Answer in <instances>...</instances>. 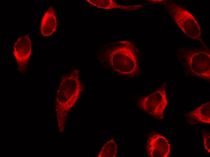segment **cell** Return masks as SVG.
Here are the masks:
<instances>
[{
    "mask_svg": "<svg viewBox=\"0 0 210 157\" xmlns=\"http://www.w3.org/2000/svg\"><path fill=\"white\" fill-rule=\"evenodd\" d=\"M204 146L207 151L210 153V132H204L202 134Z\"/></svg>",
    "mask_w": 210,
    "mask_h": 157,
    "instance_id": "7c38bea8",
    "label": "cell"
},
{
    "mask_svg": "<svg viewBox=\"0 0 210 157\" xmlns=\"http://www.w3.org/2000/svg\"><path fill=\"white\" fill-rule=\"evenodd\" d=\"M168 7L171 16L184 33L191 38L199 39L200 27L192 15L187 10L172 2Z\"/></svg>",
    "mask_w": 210,
    "mask_h": 157,
    "instance_id": "3957f363",
    "label": "cell"
},
{
    "mask_svg": "<svg viewBox=\"0 0 210 157\" xmlns=\"http://www.w3.org/2000/svg\"><path fill=\"white\" fill-rule=\"evenodd\" d=\"M187 116L199 122L209 124L210 102L203 104L196 109L189 112Z\"/></svg>",
    "mask_w": 210,
    "mask_h": 157,
    "instance_id": "9c48e42d",
    "label": "cell"
},
{
    "mask_svg": "<svg viewBox=\"0 0 210 157\" xmlns=\"http://www.w3.org/2000/svg\"><path fill=\"white\" fill-rule=\"evenodd\" d=\"M117 152V145L113 139H111L104 145L97 157H115Z\"/></svg>",
    "mask_w": 210,
    "mask_h": 157,
    "instance_id": "30bf717a",
    "label": "cell"
},
{
    "mask_svg": "<svg viewBox=\"0 0 210 157\" xmlns=\"http://www.w3.org/2000/svg\"><path fill=\"white\" fill-rule=\"evenodd\" d=\"M146 149L149 157H168L170 153L171 145L166 137L154 133L148 137Z\"/></svg>",
    "mask_w": 210,
    "mask_h": 157,
    "instance_id": "52a82bcc",
    "label": "cell"
},
{
    "mask_svg": "<svg viewBox=\"0 0 210 157\" xmlns=\"http://www.w3.org/2000/svg\"><path fill=\"white\" fill-rule=\"evenodd\" d=\"M88 2L93 5L106 9L118 8V5L111 0H87Z\"/></svg>",
    "mask_w": 210,
    "mask_h": 157,
    "instance_id": "8fae6325",
    "label": "cell"
},
{
    "mask_svg": "<svg viewBox=\"0 0 210 157\" xmlns=\"http://www.w3.org/2000/svg\"><path fill=\"white\" fill-rule=\"evenodd\" d=\"M57 22L54 10L49 8L43 17L41 24L40 31L44 37L50 36L56 30Z\"/></svg>",
    "mask_w": 210,
    "mask_h": 157,
    "instance_id": "ba28073f",
    "label": "cell"
},
{
    "mask_svg": "<svg viewBox=\"0 0 210 157\" xmlns=\"http://www.w3.org/2000/svg\"><path fill=\"white\" fill-rule=\"evenodd\" d=\"M137 51L131 43L118 44L107 53L109 64L120 76L128 78L138 77L140 70Z\"/></svg>",
    "mask_w": 210,
    "mask_h": 157,
    "instance_id": "6da1fadb",
    "label": "cell"
},
{
    "mask_svg": "<svg viewBox=\"0 0 210 157\" xmlns=\"http://www.w3.org/2000/svg\"><path fill=\"white\" fill-rule=\"evenodd\" d=\"M32 51V44L27 35L18 39L13 47V53L17 62L19 70L25 73Z\"/></svg>",
    "mask_w": 210,
    "mask_h": 157,
    "instance_id": "8992f818",
    "label": "cell"
},
{
    "mask_svg": "<svg viewBox=\"0 0 210 157\" xmlns=\"http://www.w3.org/2000/svg\"><path fill=\"white\" fill-rule=\"evenodd\" d=\"M186 57L191 74L195 77L209 81V52L206 50L189 51Z\"/></svg>",
    "mask_w": 210,
    "mask_h": 157,
    "instance_id": "277c9868",
    "label": "cell"
},
{
    "mask_svg": "<svg viewBox=\"0 0 210 157\" xmlns=\"http://www.w3.org/2000/svg\"><path fill=\"white\" fill-rule=\"evenodd\" d=\"M79 72L75 69L62 77L57 97V111H68L77 101L83 88L79 78Z\"/></svg>",
    "mask_w": 210,
    "mask_h": 157,
    "instance_id": "7a4b0ae2",
    "label": "cell"
},
{
    "mask_svg": "<svg viewBox=\"0 0 210 157\" xmlns=\"http://www.w3.org/2000/svg\"><path fill=\"white\" fill-rule=\"evenodd\" d=\"M168 104L165 89L161 88L143 98L141 104L142 109L156 119L161 120L164 118V112Z\"/></svg>",
    "mask_w": 210,
    "mask_h": 157,
    "instance_id": "5b68a950",
    "label": "cell"
}]
</instances>
